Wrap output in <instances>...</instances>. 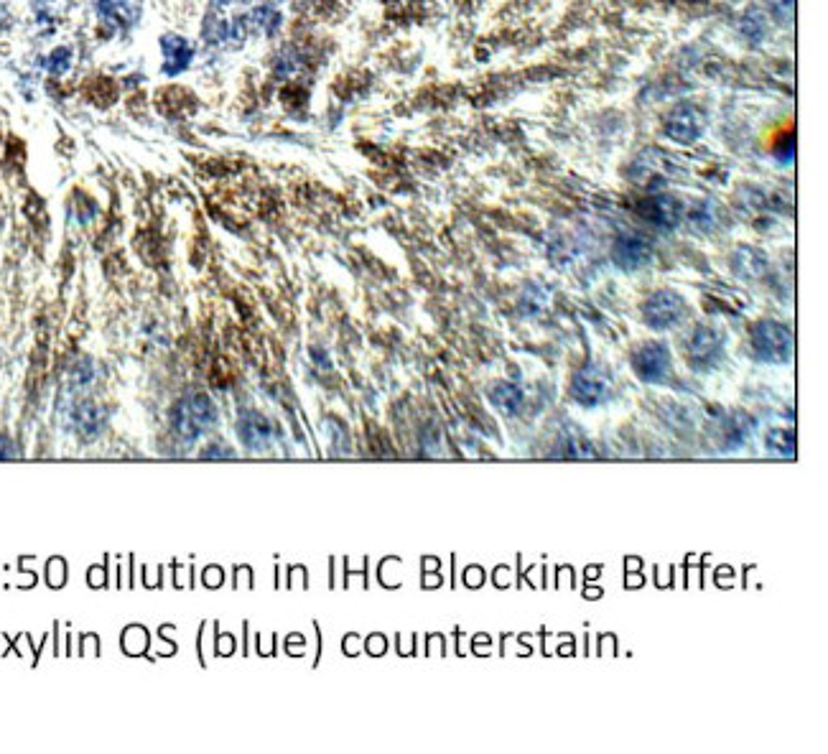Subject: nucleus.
Masks as SVG:
<instances>
[{"label":"nucleus","instance_id":"nucleus-16","mask_svg":"<svg viewBox=\"0 0 828 754\" xmlns=\"http://www.w3.org/2000/svg\"><path fill=\"white\" fill-rule=\"evenodd\" d=\"M161 51L166 59V74H179L189 67L194 59V46L184 39V36H164L161 41Z\"/></svg>","mask_w":828,"mask_h":754},{"label":"nucleus","instance_id":"nucleus-10","mask_svg":"<svg viewBox=\"0 0 828 754\" xmlns=\"http://www.w3.org/2000/svg\"><path fill=\"white\" fill-rule=\"evenodd\" d=\"M640 214L650 225L658 227V230H676L683 222V217H686V207L673 194L658 192L645 199V202H640Z\"/></svg>","mask_w":828,"mask_h":754},{"label":"nucleus","instance_id":"nucleus-26","mask_svg":"<svg viewBox=\"0 0 828 754\" xmlns=\"http://www.w3.org/2000/svg\"><path fill=\"white\" fill-rule=\"evenodd\" d=\"M69 59H72V51H69V49H57L49 57V72H54V74L67 72V69H69Z\"/></svg>","mask_w":828,"mask_h":754},{"label":"nucleus","instance_id":"nucleus-8","mask_svg":"<svg viewBox=\"0 0 828 754\" xmlns=\"http://www.w3.org/2000/svg\"><path fill=\"white\" fill-rule=\"evenodd\" d=\"M686 316V301L681 293L676 291H655L648 301L643 304V319L648 327L653 329H671L681 324Z\"/></svg>","mask_w":828,"mask_h":754},{"label":"nucleus","instance_id":"nucleus-1","mask_svg":"<svg viewBox=\"0 0 828 754\" xmlns=\"http://www.w3.org/2000/svg\"><path fill=\"white\" fill-rule=\"evenodd\" d=\"M627 176H630L637 186H643V189L660 192V189H665L668 184L686 181L688 169L678 156L663 151V148L650 146L643 148V151L632 158Z\"/></svg>","mask_w":828,"mask_h":754},{"label":"nucleus","instance_id":"nucleus-21","mask_svg":"<svg viewBox=\"0 0 828 754\" xmlns=\"http://www.w3.org/2000/svg\"><path fill=\"white\" fill-rule=\"evenodd\" d=\"M248 26L263 36H273L281 29V13L273 6H258L248 16Z\"/></svg>","mask_w":828,"mask_h":754},{"label":"nucleus","instance_id":"nucleus-12","mask_svg":"<svg viewBox=\"0 0 828 754\" xmlns=\"http://www.w3.org/2000/svg\"><path fill=\"white\" fill-rule=\"evenodd\" d=\"M729 263H732L734 276L744 278V281H757V278L765 276L770 271V260L755 245H739L732 255H729Z\"/></svg>","mask_w":828,"mask_h":754},{"label":"nucleus","instance_id":"nucleus-13","mask_svg":"<svg viewBox=\"0 0 828 754\" xmlns=\"http://www.w3.org/2000/svg\"><path fill=\"white\" fill-rule=\"evenodd\" d=\"M108 423V413L105 408L92 403V400H79L72 408V426L82 439H95L102 434V428Z\"/></svg>","mask_w":828,"mask_h":754},{"label":"nucleus","instance_id":"nucleus-22","mask_svg":"<svg viewBox=\"0 0 828 754\" xmlns=\"http://www.w3.org/2000/svg\"><path fill=\"white\" fill-rule=\"evenodd\" d=\"M770 16L783 26H790L795 21V0H767Z\"/></svg>","mask_w":828,"mask_h":754},{"label":"nucleus","instance_id":"nucleus-15","mask_svg":"<svg viewBox=\"0 0 828 754\" xmlns=\"http://www.w3.org/2000/svg\"><path fill=\"white\" fill-rule=\"evenodd\" d=\"M721 220H724V214H721V207L716 199H699V202L688 209V222H691L693 230L701 232V235H711V232L719 230Z\"/></svg>","mask_w":828,"mask_h":754},{"label":"nucleus","instance_id":"nucleus-23","mask_svg":"<svg viewBox=\"0 0 828 754\" xmlns=\"http://www.w3.org/2000/svg\"><path fill=\"white\" fill-rule=\"evenodd\" d=\"M299 69H301V57L293 49L283 51L281 57L276 59V72L281 74V77H291V74H296Z\"/></svg>","mask_w":828,"mask_h":754},{"label":"nucleus","instance_id":"nucleus-29","mask_svg":"<svg viewBox=\"0 0 828 754\" xmlns=\"http://www.w3.org/2000/svg\"><path fill=\"white\" fill-rule=\"evenodd\" d=\"M235 3H245V0H212V6H217V8L235 6Z\"/></svg>","mask_w":828,"mask_h":754},{"label":"nucleus","instance_id":"nucleus-9","mask_svg":"<svg viewBox=\"0 0 828 754\" xmlns=\"http://www.w3.org/2000/svg\"><path fill=\"white\" fill-rule=\"evenodd\" d=\"M724 332L716 327H696L686 342V357L696 370H711L724 352Z\"/></svg>","mask_w":828,"mask_h":754},{"label":"nucleus","instance_id":"nucleus-17","mask_svg":"<svg viewBox=\"0 0 828 754\" xmlns=\"http://www.w3.org/2000/svg\"><path fill=\"white\" fill-rule=\"evenodd\" d=\"M737 31L744 41L750 44H762L767 39V31H770V16H767L762 8L750 6L747 11L739 16Z\"/></svg>","mask_w":828,"mask_h":754},{"label":"nucleus","instance_id":"nucleus-14","mask_svg":"<svg viewBox=\"0 0 828 754\" xmlns=\"http://www.w3.org/2000/svg\"><path fill=\"white\" fill-rule=\"evenodd\" d=\"M487 398H490L492 406L500 413H505V416H515L525 403L523 388H518V385L510 383V380H497V383H492L490 388H487Z\"/></svg>","mask_w":828,"mask_h":754},{"label":"nucleus","instance_id":"nucleus-6","mask_svg":"<svg viewBox=\"0 0 828 754\" xmlns=\"http://www.w3.org/2000/svg\"><path fill=\"white\" fill-rule=\"evenodd\" d=\"M653 255V242L645 235H640V232H622L612 242V263L625 273L648 268L653 263Z\"/></svg>","mask_w":828,"mask_h":754},{"label":"nucleus","instance_id":"nucleus-4","mask_svg":"<svg viewBox=\"0 0 828 754\" xmlns=\"http://www.w3.org/2000/svg\"><path fill=\"white\" fill-rule=\"evenodd\" d=\"M706 113L693 102H678L663 118V136L678 146H693L706 133Z\"/></svg>","mask_w":828,"mask_h":754},{"label":"nucleus","instance_id":"nucleus-27","mask_svg":"<svg viewBox=\"0 0 828 754\" xmlns=\"http://www.w3.org/2000/svg\"><path fill=\"white\" fill-rule=\"evenodd\" d=\"M18 454L16 444L8 436H0V459H13Z\"/></svg>","mask_w":828,"mask_h":754},{"label":"nucleus","instance_id":"nucleus-25","mask_svg":"<svg viewBox=\"0 0 828 754\" xmlns=\"http://www.w3.org/2000/svg\"><path fill=\"white\" fill-rule=\"evenodd\" d=\"M92 377H95V370L90 367V362H82V365H77L72 370V385L74 390L85 388V385L92 383Z\"/></svg>","mask_w":828,"mask_h":754},{"label":"nucleus","instance_id":"nucleus-28","mask_svg":"<svg viewBox=\"0 0 828 754\" xmlns=\"http://www.w3.org/2000/svg\"><path fill=\"white\" fill-rule=\"evenodd\" d=\"M202 456H235V451H230L227 446H209V451H204Z\"/></svg>","mask_w":828,"mask_h":754},{"label":"nucleus","instance_id":"nucleus-18","mask_svg":"<svg viewBox=\"0 0 828 754\" xmlns=\"http://www.w3.org/2000/svg\"><path fill=\"white\" fill-rule=\"evenodd\" d=\"M752 428H755V418L747 416L744 411L732 413V416L724 418L721 423V444L732 449V446H742L744 441L750 439Z\"/></svg>","mask_w":828,"mask_h":754},{"label":"nucleus","instance_id":"nucleus-24","mask_svg":"<svg viewBox=\"0 0 828 754\" xmlns=\"http://www.w3.org/2000/svg\"><path fill=\"white\" fill-rule=\"evenodd\" d=\"M772 153H775V156H778L783 164H790V161H793V156H795L793 133H785L783 138H778V143L772 146Z\"/></svg>","mask_w":828,"mask_h":754},{"label":"nucleus","instance_id":"nucleus-5","mask_svg":"<svg viewBox=\"0 0 828 754\" xmlns=\"http://www.w3.org/2000/svg\"><path fill=\"white\" fill-rule=\"evenodd\" d=\"M571 398L584 408H597L607 403L614 393V377L602 365H584L571 375Z\"/></svg>","mask_w":828,"mask_h":754},{"label":"nucleus","instance_id":"nucleus-7","mask_svg":"<svg viewBox=\"0 0 828 754\" xmlns=\"http://www.w3.org/2000/svg\"><path fill=\"white\" fill-rule=\"evenodd\" d=\"M632 370L645 385H660L671 372V349L663 342H645L632 352Z\"/></svg>","mask_w":828,"mask_h":754},{"label":"nucleus","instance_id":"nucleus-20","mask_svg":"<svg viewBox=\"0 0 828 754\" xmlns=\"http://www.w3.org/2000/svg\"><path fill=\"white\" fill-rule=\"evenodd\" d=\"M765 449L775 456H795V449H798L795 428H790V426L770 428V431L765 434Z\"/></svg>","mask_w":828,"mask_h":754},{"label":"nucleus","instance_id":"nucleus-11","mask_svg":"<svg viewBox=\"0 0 828 754\" xmlns=\"http://www.w3.org/2000/svg\"><path fill=\"white\" fill-rule=\"evenodd\" d=\"M237 436L243 441L245 449L265 451L271 446L276 428L260 411H240L237 416Z\"/></svg>","mask_w":828,"mask_h":754},{"label":"nucleus","instance_id":"nucleus-19","mask_svg":"<svg viewBox=\"0 0 828 754\" xmlns=\"http://www.w3.org/2000/svg\"><path fill=\"white\" fill-rule=\"evenodd\" d=\"M95 8L113 26H130L138 16V0H95Z\"/></svg>","mask_w":828,"mask_h":754},{"label":"nucleus","instance_id":"nucleus-3","mask_svg":"<svg viewBox=\"0 0 828 754\" xmlns=\"http://www.w3.org/2000/svg\"><path fill=\"white\" fill-rule=\"evenodd\" d=\"M752 355L765 365H785L795 352V334L780 321L762 319L752 327L750 334Z\"/></svg>","mask_w":828,"mask_h":754},{"label":"nucleus","instance_id":"nucleus-2","mask_svg":"<svg viewBox=\"0 0 828 754\" xmlns=\"http://www.w3.org/2000/svg\"><path fill=\"white\" fill-rule=\"evenodd\" d=\"M220 423L212 398L204 393H189L171 411V428L184 444H194Z\"/></svg>","mask_w":828,"mask_h":754}]
</instances>
